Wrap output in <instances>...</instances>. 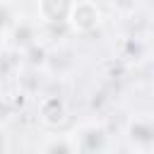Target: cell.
<instances>
[{"label": "cell", "instance_id": "6da1fadb", "mask_svg": "<svg viewBox=\"0 0 154 154\" xmlns=\"http://www.w3.org/2000/svg\"><path fill=\"white\" fill-rule=\"evenodd\" d=\"M101 22H103V10H101L96 2H89V0L70 2L65 26H70L72 31H77V34H89V31H94L96 26H101Z\"/></svg>", "mask_w": 154, "mask_h": 154}, {"label": "cell", "instance_id": "7a4b0ae2", "mask_svg": "<svg viewBox=\"0 0 154 154\" xmlns=\"http://www.w3.org/2000/svg\"><path fill=\"white\" fill-rule=\"evenodd\" d=\"M7 36L12 38V43H14L17 48L29 51V48H34V46L38 43V36H41V24H38L34 17H17Z\"/></svg>", "mask_w": 154, "mask_h": 154}, {"label": "cell", "instance_id": "3957f363", "mask_svg": "<svg viewBox=\"0 0 154 154\" xmlns=\"http://www.w3.org/2000/svg\"><path fill=\"white\" fill-rule=\"evenodd\" d=\"M72 142L77 154H99L106 147V130L99 125H87L72 135Z\"/></svg>", "mask_w": 154, "mask_h": 154}, {"label": "cell", "instance_id": "277c9868", "mask_svg": "<svg viewBox=\"0 0 154 154\" xmlns=\"http://www.w3.org/2000/svg\"><path fill=\"white\" fill-rule=\"evenodd\" d=\"M67 10H70V2H63V0H41V2H36V22L43 24V26L65 24Z\"/></svg>", "mask_w": 154, "mask_h": 154}, {"label": "cell", "instance_id": "5b68a950", "mask_svg": "<svg viewBox=\"0 0 154 154\" xmlns=\"http://www.w3.org/2000/svg\"><path fill=\"white\" fill-rule=\"evenodd\" d=\"M41 120L48 128H60L67 120V103L60 96H46L41 101Z\"/></svg>", "mask_w": 154, "mask_h": 154}, {"label": "cell", "instance_id": "8992f818", "mask_svg": "<svg viewBox=\"0 0 154 154\" xmlns=\"http://www.w3.org/2000/svg\"><path fill=\"white\" fill-rule=\"evenodd\" d=\"M128 135H130L132 144L142 149L140 154H149V147H152V135H154L149 118H135V120H130Z\"/></svg>", "mask_w": 154, "mask_h": 154}, {"label": "cell", "instance_id": "52a82bcc", "mask_svg": "<svg viewBox=\"0 0 154 154\" xmlns=\"http://www.w3.org/2000/svg\"><path fill=\"white\" fill-rule=\"evenodd\" d=\"M38 154H77L72 135H48L43 137Z\"/></svg>", "mask_w": 154, "mask_h": 154}, {"label": "cell", "instance_id": "ba28073f", "mask_svg": "<svg viewBox=\"0 0 154 154\" xmlns=\"http://www.w3.org/2000/svg\"><path fill=\"white\" fill-rule=\"evenodd\" d=\"M14 19H17V7L10 2H0V38L10 34Z\"/></svg>", "mask_w": 154, "mask_h": 154}]
</instances>
